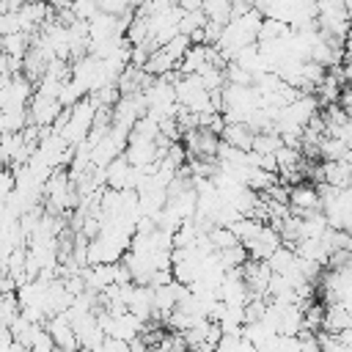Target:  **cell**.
<instances>
[{
  "label": "cell",
  "instance_id": "cell-2",
  "mask_svg": "<svg viewBox=\"0 0 352 352\" xmlns=\"http://www.w3.org/2000/svg\"><path fill=\"white\" fill-rule=\"evenodd\" d=\"M289 209H302V212L319 209V195H316L314 182L302 179L297 184H289Z\"/></svg>",
  "mask_w": 352,
  "mask_h": 352
},
{
  "label": "cell",
  "instance_id": "cell-6",
  "mask_svg": "<svg viewBox=\"0 0 352 352\" xmlns=\"http://www.w3.org/2000/svg\"><path fill=\"white\" fill-rule=\"evenodd\" d=\"M267 264H270V270L272 272H286V270H292L294 267V250L289 248V245H278L270 256H267Z\"/></svg>",
  "mask_w": 352,
  "mask_h": 352
},
{
  "label": "cell",
  "instance_id": "cell-10",
  "mask_svg": "<svg viewBox=\"0 0 352 352\" xmlns=\"http://www.w3.org/2000/svg\"><path fill=\"white\" fill-rule=\"evenodd\" d=\"M11 192H14V173L6 170V168H0V204H3Z\"/></svg>",
  "mask_w": 352,
  "mask_h": 352
},
{
  "label": "cell",
  "instance_id": "cell-7",
  "mask_svg": "<svg viewBox=\"0 0 352 352\" xmlns=\"http://www.w3.org/2000/svg\"><path fill=\"white\" fill-rule=\"evenodd\" d=\"M28 124V110H0V129L19 132Z\"/></svg>",
  "mask_w": 352,
  "mask_h": 352
},
{
  "label": "cell",
  "instance_id": "cell-3",
  "mask_svg": "<svg viewBox=\"0 0 352 352\" xmlns=\"http://www.w3.org/2000/svg\"><path fill=\"white\" fill-rule=\"evenodd\" d=\"M344 327H352V308H349V302H324L322 330L338 333Z\"/></svg>",
  "mask_w": 352,
  "mask_h": 352
},
{
  "label": "cell",
  "instance_id": "cell-5",
  "mask_svg": "<svg viewBox=\"0 0 352 352\" xmlns=\"http://www.w3.org/2000/svg\"><path fill=\"white\" fill-rule=\"evenodd\" d=\"M28 47H30V36L22 33V30H14V33L0 36V52H6L8 58H22Z\"/></svg>",
  "mask_w": 352,
  "mask_h": 352
},
{
  "label": "cell",
  "instance_id": "cell-9",
  "mask_svg": "<svg viewBox=\"0 0 352 352\" xmlns=\"http://www.w3.org/2000/svg\"><path fill=\"white\" fill-rule=\"evenodd\" d=\"M14 30H19V16H16V11H0V36L14 33Z\"/></svg>",
  "mask_w": 352,
  "mask_h": 352
},
{
  "label": "cell",
  "instance_id": "cell-11",
  "mask_svg": "<svg viewBox=\"0 0 352 352\" xmlns=\"http://www.w3.org/2000/svg\"><path fill=\"white\" fill-rule=\"evenodd\" d=\"M201 3H204V0H176V6H179L182 11H198Z\"/></svg>",
  "mask_w": 352,
  "mask_h": 352
},
{
  "label": "cell",
  "instance_id": "cell-8",
  "mask_svg": "<svg viewBox=\"0 0 352 352\" xmlns=\"http://www.w3.org/2000/svg\"><path fill=\"white\" fill-rule=\"evenodd\" d=\"M30 349H38V352L55 349V344H52V336H50V330L44 327V322H41V324H36V330H33V338H30Z\"/></svg>",
  "mask_w": 352,
  "mask_h": 352
},
{
  "label": "cell",
  "instance_id": "cell-12",
  "mask_svg": "<svg viewBox=\"0 0 352 352\" xmlns=\"http://www.w3.org/2000/svg\"><path fill=\"white\" fill-rule=\"evenodd\" d=\"M6 74H11V63H8V55L0 52V77H6Z\"/></svg>",
  "mask_w": 352,
  "mask_h": 352
},
{
  "label": "cell",
  "instance_id": "cell-1",
  "mask_svg": "<svg viewBox=\"0 0 352 352\" xmlns=\"http://www.w3.org/2000/svg\"><path fill=\"white\" fill-rule=\"evenodd\" d=\"M44 327L50 330L55 349H80L77 336H74V330H72V322H69V316H66L63 311L50 314V316L44 319Z\"/></svg>",
  "mask_w": 352,
  "mask_h": 352
},
{
  "label": "cell",
  "instance_id": "cell-4",
  "mask_svg": "<svg viewBox=\"0 0 352 352\" xmlns=\"http://www.w3.org/2000/svg\"><path fill=\"white\" fill-rule=\"evenodd\" d=\"M217 138L226 140V143H231V146H236V148H250V138H253V132H250L242 121H226Z\"/></svg>",
  "mask_w": 352,
  "mask_h": 352
}]
</instances>
